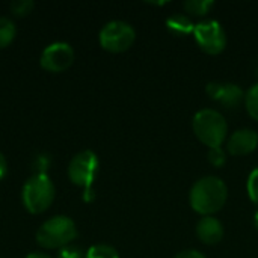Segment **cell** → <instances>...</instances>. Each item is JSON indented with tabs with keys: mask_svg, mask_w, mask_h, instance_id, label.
Listing matches in <instances>:
<instances>
[{
	"mask_svg": "<svg viewBox=\"0 0 258 258\" xmlns=\"http://www.w3.org/2000/svg\"><path fill=\"white\" fill-rule=\"evenodd\" d=\"M258 147V135L252 128L236 130L227 141V151L231 156H248Z\"/></svg>",
	"mask_w": 258,
	"mask_h": 258,
	"instance_id": "30bf717a",
	"label": "cell"
},
{
	"mask_svg": "<svg viewBox=\"0 0 258 258\" xmlns=\"http://www.w3.org/2000/svg\"><path fill=\"white\" fill-rule=\"evenodd\" d=\"M166 29L175 36L194 35L195 24L186 14H172L166 20Z\"/></svg>",
	"mask_w": 258,
	"mask_h": 258,
	"instance_id": "7c38bea8",
	"label": "cell"
},
{
	"mask_svg": "<svg viewBox=\"0 0 258 258\" xmlns=\"http://www.w3.org/2000/svg\"><path fill=\"white\" fill-rule=\"evenodd\" d=\"M6 174H8V162H6L5 156L0 153V181L6 177Z\"/></svg>",
	"mask_w": 258,
	"mask_h": 258,
	"instance_id": "7402d4cb",
	"label": "cell"
},
{
	"mask_svg": "<svg viewBox=\"0 0 258 258\" xmlns=\"http://www.w3.org/2000/svg\"><path fill=\"white\" fill-rule=\"evenodd\" d=\"M246 190H248L251 201L258 206V168L251 171L248 181H246Z\"/></svg>",
	"mask_w": 258,
	"mask_h": 258,
	"instance_id": "ac0fdd59",
	"label": "cell"
},
{
	"mask_svg": "<svg viewBox=\"0 0 258 258\" xmlns=\"http://www.w3.org/2000/svg\"><path fill=\"white\" fill-rule=\"evenodd\" d=\"M26 258H51L50 255H47V254H42V252H30L29 255Z\"/></svg>",
	"mask_w": 258,
	"mask_h": 258,
	"instance_id": "603a6c76",
	"label": "cell"
},
{
	"mask_svg": "<svg viewBox=\"0 0 258 258\" xmlns=\"http://www.w3.org/2000/svg\"><path fill=\"white\" fill-rule=\"evenodd\" d=\"M54 184L47 174H36L30 177L23 186L21 200L26 210L32 215H41L50 209L54 201Z\"/></svg>",
	"mask_w": 258,
	"mask_h": 258,
	"instance_id": "277c9868",
	"label": "cell"
},
{
	"mask_svg": "<svg viewBox=\"0 0 258 258\" xmlns=\"http://www.w3.org/2000/svg\"><path fill=\"white\" fill-rule=\"evenodd\" d=\"M98 168V156L91 150H83L71 159L68 165V178L73 184L83 187V190H91L97 178Z\"/></svg>",
	"mask_w": 258,
	"mask_h": 258,
	"instance_id": "8992f818",
	"label": "cell"
},
{
	"mask_svg": "<svg viewBox=\"0 0 258 258\" xmlns=\"http://www.w3.org/2000/svg\"><path fill=\"white\" fill-rule=\"evenodd\" d=\"M245 107L252 119L258 122V83L251 86L245 94Z\"/></svg>",
	"mask_w": 258,
	"mask_h": 258,
	"instance_id": "2e32d148",
	"label": "cell"
},
{
	"mask_svg": "<svg viewBox=\"0 0 258 258\" xmlns=\"http://www.w3.org/2000/svg\"><path fill=\"white\" fill-rule=\"evenodd\" d=\"M194 38L198 47L212 56L222 53L227 47V35L224 27L216 20H206L195 24Z\"/></svg>",
	"mask_w": 258,
	"mask_h": 258,
	"instance_id": "52a82bcc",
	"label": "cell"
},
{
	"mask_svg": "<svg viewBox=\"0 0 258 258\" xmlns=\"http://www.w3.org/2000/svg\"><path fill=\"white\" fill-rule=\"evenodd\" d=\"M197 237L204 245H218L224 239V225L215 216H203L197 224Z\"/></svg>",
	"mask_w": 258,
	"mask_h": 258,
	"instance_id": "8fae6325",
	"label": "cell"
},
{
	"mask_svg": "<svg viewBox=\"0 0 258 258\" xmlns=\"http://www.w3.org/2000/svg\"><path fill=\"white\" fill-rule=\"evenodd\" d=\"M174 258H206V255L200 251H195V249H187V251H181L178 252Z\"/></svg>",
	"mask_w": 258,
	"mask_h": 258,
	"instance_id": "44dd1931",
	"label": "cell"
},
{
	"mask_svg": "<svg viewBox=\"0 0 258 258\" xmlns=\"http://www.w3.org/2000/svg\"><path fill=\"white\" fill-rule=\"evenodd\" d=\"M85 258H119L118 251L110 245H94L88 249Z\"/></svg>",
	"mask_w": 258,
	"mask_h": 258,
	"instance_id": "9a60e30c",
	"label": "cell"
},
{
	"mask_svg": "<svg viewBox=\"0 0 258 258\" xmlns=\"http://www.w3.org/2000/svg\"><path fill=\"white\" fill-rule=\"evenodd\" d=\"M57 258H85L83 257V252L76 248V246H65L62 249H59V254H57Z\"/></svg>",
	"mask_w": 258,
	"mask_h": 258,
	"instance_id": "ffe728a7",
	"label": "cell"
},
{
	"mask_svg": "<svg viewBox=\"0 0 258 258\" xmlns=\"http://www.w3.org/2000/svg\"><path fill=\"white\" fill-rule=\"evenodd\" d=\"M136 39V32L132 24L122 20H113L103 26L98 35L100 45L110 53L127 51Z\"/></svg>",
	"mask_w": 258,
	"mask_h": 258,
	"instance_id": "5b68a950",
	"label": "cell"
},
{
	"mask_svg": "<svg viewBox=\"0 0 258 258\" xmlns=\"http://www.w3.org/2000/svg\"><path fill=\"white\" fill-rule=\"evenodd\" d=\"M213 5L215 3L212 0H190V2H186L183 6L192 15L204 17V15H207L212 11Z\"/></svg>",
	"mask_w": 258,
	"mask_h": 258,
	"instance_id": "5bb4252c",
	"label": "cell"
},
{
	"mask_svg": "<svg viewBox=\"0 0 258 258\" xmlns=\"http://www.w3.org/2000/svg\"><path fill=\"white\" fill-rule=\"evenodd\" d=\"M228 198V187L222 178L207 175L200 178L190 189L189 203L201 216H213L221 212Z\"/></svg>",
	"mask_w": 258,
	"mask_h": 258,
	"instance_id": "6da1fadb",
	"label": "cell"
},
{
	"mask_svg": "<svg viewBox=\"0 0 258 258\" xmlns=\"http://www.w3.org/2000/svg\"><path fill=\"white\" fill-rule=\"evenodd\" d=\"M77 237V227L68 216H54L36 231V242L45 249H62Z\"/></svg>",
	"mask_w": 258,
	"mask_h": 258,
	"instance_id": "3957f363",
	"label": "cell"
},
{
	"mask_svg": "<svg viewBox=\"0 0 258 258\" xmlns=\"http://www.w3.org/2000/svg\"><path fill=\"white\" fill-rule=\"evenodd\" d=\"M17 36V27L8 17H0V50L6 48Z\"/></svg>",
	"mask_w": 258,
	"mask_h": 258,
	"instance_id": "4fadbf2b",
	"label": "cell"
},
{
	"mask_svg": "<svg viewBox=\"0 0 258 258\" xmlns=\"http://www.w3.org/2000/svg\"><path fill=\"white\" fill-rule=\"evenodd\" d=\"M74 50L68 42H53L41 54V67L48 73H62L73 65Z\"/></svg>",
	"mask_w": 258,
	"mask_h": 258,
	"instance_id": "ba28073f",
	"label": "cell"
},
{
	"mask_svg": "<svg viewBox=\"0 0 258 258\" xmlns=\"http://www.w3.org/2000/svg\"><path fill=\"white\" fill-rule=\"evenodd\" d=\"M254 225H255V228L258 230V212L254 215Z\"/></svg>",
	"mask_w": 258,
	"mask_h": 258,
	"instance_id": "cb8c5ba5",
	"label": "cell"
},
{
	"mask_svg": "<svg viewBox=\"0 0 258 258\" xmlns=\"http://www.w3.org/2000/svg\"><path fill=\"white\" fill-rule=\"evenodd\" d=\"M33 6L35 3L32 0H15L9 5V9L14 15L23 17V15H27L33 9Z\"/></svg>",
	"mask_w": 258,
	"mask_h": 258,
	"instance_id": "e0dca14e",
	"label": "cell"
},
{
	"mask_svg": "<svg viewBox=\"0 0 258 258\" xmlns=\"http://www.w3.org/2000/svg\"><path fill=\"white\" fill-rule=\"evenodd\" d=\"M209 97L225 109H237L245 103V92L236 83L228 82H212L206 88Z\"/></svg>",
	"mask_w": 258,
	"mask_h": 258,
	"instance_id": "9c48e42d",
	"label": "cell"
},
{
	"mask_svg": "<svg viewBox=\"0 0 258 258\" xmlns=\"http://www.w3.org/2000/svg\"><path fill=\"white\" fill-rule=\"evenodd\" d=\"M207 157H209V162H210L213 166H216V168L224 166V165H225V162H227V156H225V151L222 150V147L210 148V150H209Z\"/></svg>",
	"mask_w": 258,
	"mask_h": 258,
	"instance_id": "d6986e66",
	"label": "cell"
},
{
	"mask_svg": "<svg viewBox=\"0 0 258 258\" xmlns=\"http://www.w3.org/2000/svg\"><path fill=\"white\" fill-rule=\"evenodd\" d=\"M257 77H258V65H257Z\"/></svg>",
	"mask_w": 258,
	"mask_h": 258,
	"instance_id": "d4e9b609",
	"label": "cell"
},
{
	"mask_svg": "<svg viewBox=\"0 0 258 258\" xmlns=\"http://www.w3.org/2000/svg\"><path fill=\"white\" fill-rule=\"evenodd\" d=\"M192 128L197 139L210 148H218L224 144L228 135V124L225 116L215 109H203L195 113Z\"/></svg>",
	"mask_w": 258,
	"mask_h": 258,
	"instance_id": "7a4b0ae2",
	"label": "cell"
}]
</instances>
